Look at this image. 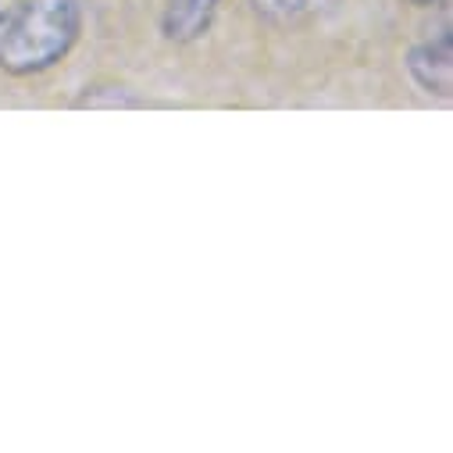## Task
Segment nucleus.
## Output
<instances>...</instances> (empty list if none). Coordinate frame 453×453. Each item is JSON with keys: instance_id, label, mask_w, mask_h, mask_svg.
<instances>
[{"instance_id": "1", "label": "nucleus", "mask_w": 453, "mask_h": 453, "mask_svg": "<svg viewBox=\"0 0 453 453\" xmlns=\"http://www.w3.org/2000/svg\"><path fill=\"white\" fill-rule=\"evenodd\" d=\"M86 0H12L0 8V72L33 79L58 68L79 43Z\"/></svg>"}, {"instance_id": "2", "label": "nucleus", "mask_w": 453, "mask_h": 453, "mask_svg": "<svg viewBox=\"0 0 453 453\" xmlns=\"http://www.w3.org/2000/svg\"><path fill=\"white\" fill-rule=\"evenodd\" d=\"M403 65H407L411 82L425 96L449 100V93H453V33H449V22L435 36H425L421 43H414L407 50Z\"/></svg>"}, {"instance_id": "6", "label": "nucleus", "mask_w": 453, "mask_h": 453, "mask_svg": "<svg viewBox=\"0 0 453 453\" xmlns=\"http://www.w3.org/2000/svg\"><path fill=\"white\" fill-rule=\"evenodd\" d=\"M407 4H414V8H442L446 0H407Z\"/></svg>"}, {"instance_id": "5", "label": "nucleus", "mask_w": 453, "mask_h": 453, "mask_svg": "<svg viewBox=\"0 0 453 453\" xmlns=\"http://www.w3.org/2000/svg\"><path fill=\"white\" fill-rule=\"evenodd\" d=\"M75 107H82V111H136V107H143V100H140L129 86H119V82H93V86H86V89L75 96Z\"/></svg>"}, {"instance_id": "4", "label": "nucleus", "mask_w": 453, "mask_h": 453, "mask_svg": "<svg viewBox=\"0 0 453 453\" xmlns=\"http://www.w3.org/2000/svg\"><path fill=\"white\" fill-rule=\"evenodd\" d=\"M335 4L339 0H250V12L268 26H296Z\"/></svg>"}, {"instance_id": "3", "label": "nucleus", "mask_w": 453, "mask_h": 453, "mask_svg": "<svg viewBox=\"0 0 453 453\" xmlns=\"http://www.w3.org/2000/svg\"><path fill=\"white\" fill-rule=\"evenodd\" d=\"M218 8H221V0H165L161 36L175 47H189L211 33Z\"/></svg>"}]
</instances>
